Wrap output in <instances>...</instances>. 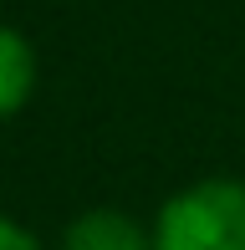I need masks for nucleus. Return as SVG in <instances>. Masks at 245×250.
Returning a JSON list of instances; mask_svg holds the SVG:
<instances>
[{
    "instance_id": "obj_4",
    "label": "nucleus",
    "mask_w": 245,
    "mask_h": 250,
    "mask_svg": "<svg viewBox=\"0 0 245 250\" xmlns=\"http://www.w3.org/2000/svg\"><path fill=\"white\" fill-rule=\"evenodd\" d=\"M0 250H41V245H36V235L20 230L16 220H0Z\"/></svg>"
},
{
    "instance_id": "obj_3",
    "label": "nucleus",
    "mask_w": 245,
    "mask_h": 250,
    "mask_svg": "<svg viewBox=\"0 0 245 250\" xmlns=\"http://www.w3.org/2000/svg\"><path fill=\"white\" fill-rule=\"evenodd\" d=\"M36 92V56L16 26H0V123L16 118Z\"/></svg>"
},
{
    "instance_id": "obj_2",
    "label": "nucleus",
    "mask_w": 245,
    "mask_h": 250,
    "mask_svg": "<svg viewBox=\"0 0 245 250\" xmlns=\"http://www.w3.org/2000/svg\"><path fill=\"white\" fill-rule=\"evenodd\" d=\"M61 250H153V235L118 209H92L77 225H66Z\"/></svg>"
},
{
    "instance_id": "obj_1",
    "label": "nucleus",
    "mask_w": 245,
    "mask_h": 250,
    "mask_svg": "<svg viewBox=\"0 0 245 250\" xmlns=\"http://www.w3.org/2000/svg\"><path fill=\"white\" fill-rule=\"evenodd\" d=\"M153 250H245V184L199 179L159 209Z\"/></svg>"
}]
</instances>
